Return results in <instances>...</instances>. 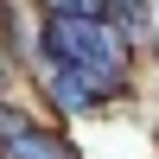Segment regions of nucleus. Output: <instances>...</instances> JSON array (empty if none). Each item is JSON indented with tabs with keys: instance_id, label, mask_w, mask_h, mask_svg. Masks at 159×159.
<instances>
[{
	"instance_id": "obj_3",
	"label": "nucleus",
	"mask_w": 159,
	"mask_h": 159,
	"mask_svg": "<svg viewBox=\"0 0 159 159\" xmlns=\"http://www.w3.org/2000/svg\"><path fill=\"white\" fill-rule=\"evenodd\" d=\"M0 159H76L64 147V134H51V127H25V134L0 140Z\"/></svg>"
},
{
	"instance_id": "obj_2",
	"label": "nucleus",
	"mask_w": 159,
	"mask_h": 159,
	"mask_svg": "<svg viewBox=\"0 0 159 159\" xmlns=\"http://www.w3.org/2000/svg\"><path fill=\"white\" fill-rule=\"evenodd\" d=\"M32 70H38L45 96L57 102L64 115H89V108H102L115 89H127L121 76H108V70H76V64H51V57H38Z\"/></svg>"
},
{
	"instance_id": "obj_6",
	"label": "nucleus",
	"mask_w": 159,
	"mask_h": 159,
	"mask_svg": "<svg viewBox=\"0 0 159 159\" xmlns=\"http://www.w3.org/2000/svg\"><path fill=\"white\" fill-rule=\"evenodd\" d=\"M7 89H13V83H7V64H0V96H7Z\"/></svg>"
},
{
	"instance_id": "obj_4",
	"label": "nucleus",
	"mask_w": 159,
	"mask_h": 159,
	"mask_svg": "<svg viewBox=\"0 0 159 159\" xmlns=\"http://www.w3.org/2000/svg\"><path fill=\"white\" fill-rule=\"evenodd\" d=\"M32 7H45V13H89V19H102L108 0H32Z\"/></svg>"
},
{
	"instance_id": "obj_1",
	"label": "nucleus",
	"mask_w": 159,
	"mask_h": 159,
	"mask_svg": "<svg viewBox=\"0 0 159 159\" xmlns=\"http://www.w3.org/2000/svg\"><path fill=\"white\" fill-rule=\"evenodd\" d=\"M38 57L51 64H76V70H108L127 83V38L108 19H89V13H45L38 25Z\"/></svg>"
},
{
	"instance_id": "obj_5",
	"label": "nucleus",
	"mask_w": 159,
	"mask_h": 159,
	"mask_svg": "<svg viewBox=\"0 0 159 159\" xmlns=\"http://www.w3.org/2000/svg\"><path fill=\"white\" fill-rule=\"evenodd\" d=\"M25 127H32V121H25L19 108H7V96H0V140H13V134H25Z\"/></svg>"
}]
</instances>
